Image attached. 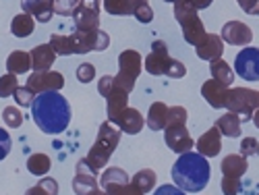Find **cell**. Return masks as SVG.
<instances>
[{"label":"cell","instance_id":"cell-5","mask_svg":"<svg viewBox=\"0 0 259 195\" xmlns=\"http://www.w3.org/2000/svg\"><path fill=\"white\" fill-rule=\"evenodd\" d=\"M259 108V92L249 88H228L226 92V110L236 112L243 123L253 119V112Z\"/></svg>","mask_w":259,"mask_h":195},{"label":"cell","instance_id":"cell-24","mask_svg":"<svg viewBox=\"0 0 259 195\" xmlns=\"http://www.w3.org/2000/svg\"><path fill=\"white\" fill-rule=\"evenodd\" d=\"M33 69V62H31V54L25 50H15L9 54L7 58V71L15 73V75H23L27 71Z\"/></svg>","mask_w":259,"mask_h":195},{"label":"cell","instance_id":"cell-49","mask_svg":"<svg viewBox=\"0 0 259 195\" xmlns=\"http://www.w3.org/2000/svg\"><path fill=\"white\" fill-rule=\"evenodd\" d=\"M251 121H253V125L259 129V108H257V110L253 112V119H251Z\"/></svg>","mask_w":259,"mask_h":195},{"label":"cell","instance_id":"cell-18","mask_svg":"<svg viewBox=\"0 0 259 195\" xmlns=\"http://www.w3.org/2000/svg\"><path fill=\"white\" fill-rule=\"evenodd\" d=\"M195 52L201 60L213 62V60L222 58V54H224V40L220 35H215V33H207L201 44L195 46Z\"/></svg>","mask_w":259,"mask_h":195},{"label":"cell","instance_id":"cell-29","mask_svg":"<svg viewBox=\"0 0 259 195\" xmlns=\"http://www.w3.org/2000/svg\"><path fill=\"white\" fill-rule=\"evenodd\" d=\"M128 181H131V179H128V175H126L122 168L110 166L108 170L102 172L100 187H102V189H108V187H114V185H124V183H128Z\"/></svg>","mask_w":259,"mask_h":195},{"label":"cell","instance_id":"cell-39","mask_svg":"<svg viewBox=\"0 0 259 195\" xmlns=\"http://www.w3.org/2000/svg\"><path fill=\"white\" fill-rule=\"evenodd\" d=\"M13 98H15V102L21 106V108H27V106H31L33 104V100H35V92H31L27 85H23V88H17V92L13 94Z\"/></svg>","mask_w":259,"mask_h":195},{"label":"cell","instance_id":"cell-13","mask_svg":"<svg viewBox=\"0 0 259 195\" xmlns=\"http://www.w3.org/2000/svg\"><path fill=\"white\" fill-rule=\"evenodd\" d=\"M220 37L230 46L245 48L253 42V31H251L249 25L243 23V21H228V23H224V27L220 31Z\"/></svg>","mask_w":259,"mask_h":195},{"label":"cell","instance_id":"cell-20","mask_svg":"<svg viewBox=\"0 0 259 195\" xmlns=\"http://www.w3.org/2000/svg\"><path fill=\"white\" fill-rule=\"evenodd\" d=\"M124 108H128V92L112 85V90L106 96V112H108V121H112L114 116H118Z\"/></svg>","mask_w":259,"mask_h":195},{"label":"cell","instance_id":"cell-16","mask_svg":"<svg viewBox=\"0 0 259 195\" xmlns=\"http://www.w3.org/2000/svg\"><path fill=\"white\" fill-rule=\"evenodd\" d=\"M195 147L201 156L205 158H215L220 154V149H222V133H220V129L218 127H209L207 131L195 141Z\"/></svg>","mask_w":259,"mask_h":195},{"label":"cell","instance_id":"cell-40","mask_svg":"<svg viewBox=\"0 0 259 195\" xmlns=\"http://www.w3.org/2000/svg\"><path fill=\"white\" fill-rule=\"evenodd\" d=\"M79 3L81 0H54V13H58L60 17H69L75 13Z\"/></svg>","mask_w":259,"mask_h":195},{"label":"cell","instance_id":"cell-2","mask_svg":"<svg viewBox=\"0 0 259 195\" xmlns=\"http://www.w3.org/2000/svg\"><path fill=\"white\" fill-rule=\"evenodd\" d=\"M172 181L177 187H181L187 193H199L207 187L211 179V168L205 156L199 151H185L181 158L172 164Z\"/></svg>","mask_w":259,"mask_h":195},{"label":"cell","instance_id":"cell-46","mask_svg":"<svg viewBox=\"0 0 259 195\" xmlns=\"http://www.w3.org/2000/svg\"><path fill=\"white\" fill-rule=\"evenodd\" d=\"M154 195H187V191H183L177 185H160V189H156Z\"/></svg>","mask_w":259,"mask_h":195},{"label":"cell","instance_id":"cell-48","mask_svg":"<svg viewBox=\"0 0 259 195\" xmlns=\"http://www.w3.org/2000/svg\"><path fill=\"white\" fill-rule=\"evenodd\" d=\"M128 5H131V11L135 13V11H137L141 5H147V0H128Z\"/></svg>","mask_w":259,"mask_h":195},{"label":"cell","instance_id":"cell-50","mask_svg":"<svg viewBox=\"0 0 259 195\" xmlns=\"http://www.w3.org/2000/svg\"><path fill=\"white\" fill-rule=\"evenodd\" d=\"M90 195H108V193H106L104 189H96V191H94V193H90Z\"/></svg>","mask_w":259,"mask_h":195},{"label":"cell","instance_id":"cell-47","mask_svg":"<svg viewBox=\"0 0 259 195\" xmlns=\"http://www.w3.org/2000/svg\"><path fill=\"white\" fill-rule=\"evenodd\" d=\"M247 15H259V0H236Z\"/></svg>","mask_w":259,"mask_h":195},{"label":"cell","instance_id":"cell-44","mask_svg":"<svg viewBox=\"0 0 259 195\" xmlns=\"http://www.w3.org/2000/svg\"><path fill=\"white\" fill-rule=\"evenodd\" d=\"M11 147H13L11 133L7 131V129L0 127V160H5V158L11 154Z\"/></svg>","mask_w":259,"mask_h":195},{"label":"cell","instance_id":"cell-1","mask_svg":"<svg viewBox=\"0 0 259 195\" xmlns=\"http://www.w3.org/2000/svg\"><path fill=\"white\" fill-rule=\"evenodd\" d=\"M31 116L41 133L58 135L71 123V104L60 92L37 94L31 104Z\"/></svg>","mask_w":259,"mask_h":195},{"label":"cell","instance_id":"cell-7","mask_svg":"<svg viewBox=\"0 0 259 195\" xmlns=\"http://www.w3.org/2000/svg\"><path fill=\"white\" fill-rule=\"evenodd\" d=\"M172 62H175V58H170L166 42L156 40L152 44V52H149L143 60V69L149 75H168Z\"/></svg>","mask_w":259,"mask_h":195},{"label":"cell","instance_id":"cell-14","mask_svg":"<svg viewBox=\"0 0 259 195\" xmlns=\"http://www.w3.org/2000/svg\"><path fill=\"white\" fill-rule=\"evenodd\" d=\"M164 141L175 154H185V151H191L193 145H195V141H193V137L187 131V125L166 127L164 129Z\"/></svg>","mask_w":259,"mask_h":195},{"label":"cell","instance_id":"cell-3","mask_svg":"<svg viewBox=\"0 0 259 195\" xmlns=\"http://www.w3.org/2000/svg\"><path fill=\"white\" fill-rule=\"evenodd\" d=\"M120 135H122V131L116 125H112L110 121L102 123L98 129V137H96L92 149L88 151V156H85V162L96 170L104 168L108 164V160H110V156L114 154V149L118 147Z\"/></svg>","mask_w":259,"mask_h":195},{"label":"cell","instance_id":"cell-42","mask_svg":"<svg viewBox=\"0 0 259 195\" xmlns=\"http://www.w3.org/2000/svg\"><path fill=\"white\" fill-rule=\"evenodd\" d=\"M241 154L245 156V158H249V156H257L259 154V141L255 139V137H245L243 141H241Z\"/></svg>","mask_w":259,"mask_h":195},{"label":"cell","instance_id":"cell-41","mask_svg":"<svg viewBox=\"0 0 259 195\" xmlns=\"http://www.w3.org/2000/svg\"><path fill=\"white\" fill-rule=\"evenodd\" d=\"M94 77H96V67L92 62H83V64L77 67V79L81 83H92Z\"/></svg>","mask_w":259,"mask_h":195},{"label":"cell","instance_id":"cell-37","mask_svg":"<svg viewBox=\"0 0 259 195\" xmlns=\"http://www.w3.org/2000/svg\"><path fill=\"white\" fill-rule=\"evenodd\" d=\"M3 121H5L7 127H11V129H19L21 125H23V114L19 112V108H15V106H7L5 110H3Z\"/></svg>","mask_w":259,"mask_h":195},{"label":"cell","instance_id":"cell-4","mask_svg":"<svg viewBox=\"0 0 259 195\" xmlns=\"http://www.w3.org/2000/svg\"><path fill=\"white\" fill-rule=\"evenodd\" d=\"M141 71H143L141 54L137 50H122L118 56V75L114 77V85L131 94Z\"/></svg>","mask_w":259,"mask_h":195},{"label":"cell","instance_id":"cell-9","mask_svg":"<svg viewBox=\"0 0 259 195\" xmlns=\"http://www.w3.org/2000/svg\"><path fill=\"white\" fill-rule=\"evenodd\" d=\"M175 19L179 21V25L183 29V35H185V42L191 46H199L203 37L207 35L205 27H203V21L199 19L197 11H187V13H179L175 15Z\"/></svg>","mask_w":259,"mask_h":195},{"label":"cell","instance_id":"cell-35","mask_svg":"<svg viewBox=\"0 0 259 195\" xmlns=\"http://www.w3.org/2000/svg\"><path fill=\"white\" fill-rule=\"evenodd\" d=\"M187 119H189L187 108H183V106H170V108H168V121H166V127L187 125Z\"/></svg>","mask_w":259,"mask_h":195},{"label":"cell","instance_id":"cell-25","mask_svg":"<svg viewBox=\"0 0 259 195\" xmlns=\"http://www.w3.org/2000/svg\"><path fill=\"white\" fill-rule=\"evenodd\" d=\"M215 127L220 129V133H222V135L234 139V137H239V135H241L243 121H241V116L236 114V112H230V110H228L224 116H220L218 121H215Z\"/></svg>","mask_w":259,"mask_h":195},{"label":"cell","instance_id":"cell-27","mask_svg":"<svg viewBox=\"0 0 259 195\" xmlns=\"http://www.w3.org/2000/svg\"><path fill=\"white\" fill-rule=\"evenodd\" d=\"M209 71H211V77L215 81L224 83L226 88H230V85L234 83V69L230 67V64L224 58H218V60L209 62Z\"/></svg>","mask_w":259,"mask_h":195},{"label":"cell","instance_id":"cell-12","mask_svg":"<svg viewBox=\"0 0 259 195\" xmlns=\"http://www.w3.org/2000/svg\"><path fill=\"white\" fill-rule=\"evenodd\" d=\"M27 88L35 94L60 92L64 88V77L58 71H33L27 77Z\"/></svg>","mask_w":259,"mask_h":195},{"label":"cell","instance_id":"cell-36","mask_svg":"<svg viewBox=\"0 0 259 195\" xmlns=\"http://www.w3.org/2000/svg\"><path fill=\"white\" fill-rule=\"evenodd\" d=\"M19 88V81H17V75L15 73H7L0 77V98H9L17 92Z\"/></svg>","mask_w":259,"mask_h":195},{"label":"cell","instance_id":"cell-32","mask_svg":"<svg viewBox=\"0 0 259 195\" xmlns=\"http://www.w3.org/2000/svg\"><path fill=\"white\" fill-rule=\"evenodd\" d=\"M25 195H58V183L50 177H41L37 185L25 191Z\"/></svg>","mask_w":259,"mask_h":195},{"label":"cell","instance_id":"cell-11","mask_svg":"<svg viewBox=\"0 0 259 195\" xmlns=\"http://www.w3.org/2000/svg\"><path fill=\"white\" fill-rule=\"evenodd\" d=\"M96 189H100V179H98V170L92 168L88 162L79 160L75 166V179H73V191L77 195H90Z\"/></svg>","mask_w":259,"mask_h":195},{"label":"cell","instance_id":"cell-6","mask_svg":"<svg viewBox=\"0 0 259 195\" xmlns=\"http://www.w3.org/2000/svg\"><path fill=\"white\" fill-rule=\"evenodd\" d=\"M100 0H81L75 13L71 15L75 21V29L79 31H92L100 29Z\"/></svg>","mask_w":259,"mask_h":195},{"label":"cell","instance_id":"cell-28","mask_svg":"<svg viewBox=\"0 0 259 195\" xmlns=\"http://www.w3.org/2000/svg\"><path fill=\"white\" fill-rule=\"evenodd\" d=\"M50 46L54 48L56 54L60 56H71V54H77V44L73 35H62V33H52L50 37Z\"/></svg>","mask_w":259,"mask_h":195},{"label":"cell","instance_id":"cell-51","mask_svg":"<svg viewBox=\"0 0 259 195\" xmlns=\"http://www.w3.org/2000/svg\"><path fill=\"white\" fill-rule=\"evenodd\" d=\"M164 3H177V0H164Z\"/></svg>","mask_w":259,"mask_h":195},{"label":"cell","instance_id":"cell-17","mask_svg":"<svg viewBox=\"0 0 259 195\" xmlns=\"http://www.w3.org/2000/svg\"><path fill=\"white\" fill-rule=\"evenodd\" d=\"M226 92H228L226 85L220 83V81H215L213 77L207 79V81L201 85V96H203V100H205L211 108H215V110H220V108H226Z\"/></svg>","mask_w":259,"mask_h":195},{"label":"cell","instance_id":"cell-26","mask_svg":"<svg viewBox=\"0 0 259 195\" xmlns=\"http://www.w3.org/2000/svg\"><path fill=\"white\" fill-rule=\"evenodd\" d=\"M35 29V21L29 13H19L13 17V23H11V31L15 37H29Z\"/></svg>","mask_w":259,"mask_h":195},{"label":"cell","instance_id":"cell-8","mask_svg":"<svg viewBox=\"0 0 259 195\" xmlns=\"http://www.w3.org/2000/svg\"><path fill=\"white\" fill-rule=\"evenodd\" d=\"M75 44H77V54H88V52H102L110 46V35L102 29H92V31H79L71 33Z\"/></svg>","mask_w":259,"mask_h":195},{"label":"cell","instance_id":"cell-10","mask_svg":"<svg viewBox=\"0 0 259 195\" xmlns=\"http://www.w3.org/2000/svg\"><path fill=\"white\" fill-rule=\"evenodd\" d=\"M234 73L245 81H259V48L245 46L234 58Z\"/></svg>","mask_w":259,"mask_h":195},{"label":"cell","instance_id":"cell-15","mask_svg":"<svg viewBox=\"0 0 259 195\" xmlns=\"http://www.w3.org/2000/svg\"><path fill=\"white\" fill-rule=\"evenodd\" d=\"M110 123L116 125L120 131L126 133V135H137V133L143 131L145 119H143V114H141L139 110H135V108L128 106V108H124V110H122L118 116H114Z\"/></svg>","mask_w":259,"mask_h":195},{"label":"cell","instance_id":"cell-22","mask_svg":"<svg viewBox=\"0 0 259 195\" xmlns=\"http://www.w3.org/2000/svg\"><path fill=\"white\" fill-rule=\"evenodd\" d=\"M247 168H249V164L243 154H228L220 164L222 177H232V179H241L247 172Z\"/></svg>","mask_w":259,"mask_h":195},{"label":"cell","instance_id":"cell-43","mask_svg":"<svg viewBox=\"0 0 259 195\" xmlns=\"http://www.w3.org/2000/svg\"><path fill=\"white\" fill-rule=\"evenodd\" d=\"M222 193L224 195H239L241 193V179H232V177H222Z\"/></svg>","mask_w":259,"mask_h":195},{"label":"cell","instance_id":"cell-38","mask_svg":"<svg viewBox=\"0 0 259 195\" xmlns=\"http://www.w3.org/2000/svg\"><path fill=\"white\" fill-rule=\"evenodd\" d=\"M108 195H145L135 183H124V185H114V187H108V189H104Z\"/></svg>","mask_w":259,"mask_h":195},{"label":"cell","instance_id":"cell-34","mask_svg":"<svg viewBox=\"0 0 259 195\" xmlns=\"http://www.w3.org/2000/svg\"><path fill=\"white\" fill-rule=\"evenodd\" d=\"M213 0H177L175 3V15L187 13V11H203L211 7Z\"/></svg>","mask_w":259,"mask_h":195},{"label":"cell","instance_id":"cell-21","mask_svg":"<svg viewBox=\"0 0 259 195\" xmlns=\"http://www.w3.org/2000/svg\"><path fill=\"white\" fill-rule=\"evenodd\" d=\"M29 54H31V62H33V71H50V67L54 64V58H56V52L50 46V42L48 44L35 46Z\"/></svg>","mask_w":259,"mask_h":195},{"label":"cell","instance_id":"cell-33","mask_svg":"<svg viewBox=\"0 0 259 195\" xmlns=\"http://www.w3.org/2000/svg\"><path fill=\"white\" fill-rule=\"evenodd\" d=\"M102 7H104V11H106V13L116 15V17H122V15H133L131 5H128V0H102Z\"/></svg>","mask_w":259,"mask_h":195},{"label":"cell","instance_id":"cell-45","mask_svg":"<svg viewBox=\"0 0 259 195\" xmlns=\"http://www.w3.org/2000/svg\"><path fill=\"white\" fill-rule=\"evenodd\" d=\"M133 17L139 21V23H152V21H154V11H152V7H149V3H147V5H141L133 13Z\"/></svg>","mask_w":259,"mask_h":195},{"label":"cell","instance_id":"cell-19","mask_svg":"<svg viewBox=\"0 0 259 195\" xmlns=\"http://www.w3.org/2000/svg\"><path fill=\"white\" fill-rule=\"evenodd\" d=\"M21 7L39 23H48L54 15V0H21Z\"/></svg>","mask_w":259,"mask_h":195},{"label":"cell","instance_id":"cell-23","mask_svg":"<svg viewBox=\"0 0 259 195\" xmlns=\"http://www.w3.org/2000/svg\"><path fill=\"white\" fill-rule=\"evenodd\" d=\"M168 108L164 102H154L149 106L147 116H145V125L152 129V131H164L166 129V121H168Z\"/></svg>","mask_w":259,"mask_h":195},{"label":"cell","instance_id":"cell-31","mask_svg":"<svg viewBox=\"0 0 259 195\" xmlns=\"http://www.w3.org/2000/svg\"><path fill=\"white\" fill-rule=\"evenodd\" d=\"M131 183H135L143 193H149V191L156 189L158 177H156V172H154L152 168H143V170H139L137 175L131 179Z\"/></svg>","mask_w":259,"mask_h":195},{"label":"cell","instance_id":"cell-30","mask_svg":"<svg viewBox=\"0 0 259 195\" xmlns=\"http://www.w3.org/2000/svg\"><path fill=\"white\" fill-rule=\"evenodd\" d=\"M50 168H52V160L46 154H31L27 158V170L35 177H44Z\"/></svg>","mask_w":259,"mask_h":195}]
</instances>
